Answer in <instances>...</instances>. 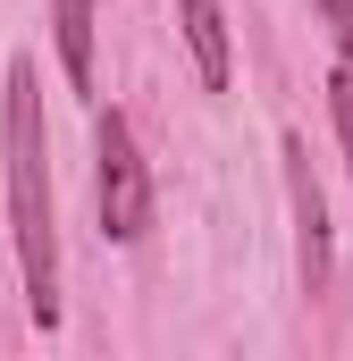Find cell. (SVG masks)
Returning <instances> with one entry per match:
<instances>
[{
	"label": "cell",
	"instance_id": "cell-1",
	"mask_svg": "<svg viewBox=\"0 0 353 361\" xmlns=\"http://www.w3.org/2000/svg\"><path fill=\"white\" fill-rule=\"evenodd\" d=\"M0 152H8V235H17V269H25V311L51 336L59 328V210H51V135H42L34 59H8Z\"/></svg>",
	"mask_w": 353,
	"mask_h": 361
},
{
	"label": "cell",
	"instance_id": "cell-2",
	"mask_svg": "<svg viewBox=\"0 0 353 361\" xmlns=\"http://www.w3.org/2000/svg\"><path fill=\"white\" fill-rule=\"evenodd\" d=\"M92 210H101L109 244H143V227H152V177H143L126 109H92Z\"/></svg>",
	"mask_w": 353,
	"mask_h": 361
},
{
	"label": "cell",
	"instance_id": "cell-3",
	"mask_svg": "<svg viewBox=\"0 0 353 361\" xmlns=\"http://www.w3.org/2000/svg\"><path fill=\"white\" fill-rule=\"evenodd\" d=\"M286 202H294V269H303V294H328L337 277V235H328V202H320V177H311V152L286 135Z\"/></svg>",
	"mask_w": 353,
	"mask_h": 361
},
{
	"label": "cell",
	"instance_id": "cell-4",
	"mask_svg": "<svg viewBox=\"0 0 353 361\" xmlns=\"http://www.w3.org/2000/svg\"><path fill=\"white\" fill-rule=\"evenodd\" d=\"M176 25H185V51H193L202 92H227V8L219 0H176Z\"/></svg>",
	"mask_w": 353,
	"mask_h": 361
},
{
	"label": "cell",
	"instance_id": "cell-5",
	"mask_svg": "<svg viewBox=\"0 0 353 361\" xmlns=\"http://www.w3.org/2000/svg\"><path fill=\"white\" fill-rule=\"evenodd\" d=\"M51 34H59V68H68V85L92 92V0H51Z\"/></svg>",
	"mask_w": 353,
	"mask_h": 361
},
{
	"label": "cell",
	"instance_id": "cell-6",
	"mask_svg": "<svg viewBox=\"0 0 353 361\" xmlns=\"http://www.w3.org/2000/svg\"><path fill=\"white\" fill-rule=\"evenodd\" d=\"M328 118H337V143H345V169H353V59L328 76Z\"/></svg>",
	"mask_w": 353,
	"mask_h": 361
},
{
	"label": "cell",
	"instance_id": "cell-7",
	"mask_svg": "<svg viewBox=\"0 0 353 361\" xmlns=\"http://www.w3.org/2000/svg\"><path fill=\"white\" fill-rule=\"evenodd\" d=\"M320 17H328V34H337V51L353 59V0H311Z\"/></svg>",
	"mask_w": 353,
	"mask_h": 361
}]
</instances>
